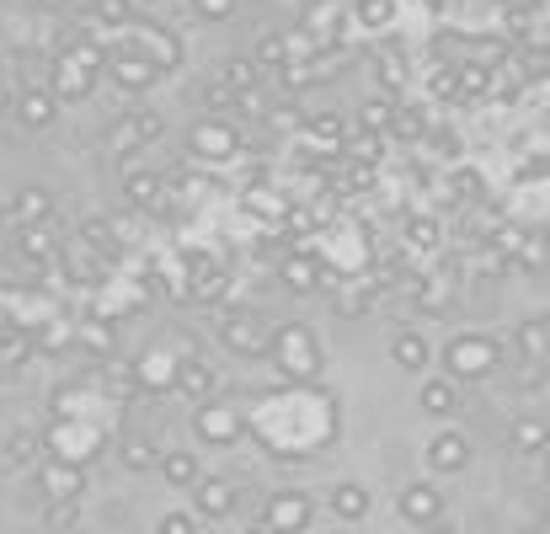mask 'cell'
<instances>
[{"label": "cell", "instance_id": "obj_1", "mask_svg": "<svg viewBox=\"0 0 550 534\" xmlns=\"http://www.w3.org/2000/svg\"><path fill=\"white\" fill-rule=\"evenodd\" d=\"M219 342H225L235 358H262L273 348V326H267L257 310H230V316H219Z\"/></svg>", "mask_w": 550, "mask_h": 534}, {"label": "cell", "instance_id": "obj_29", "mask_svg": "<svg viewBox=\"0 0 550 534\" xmlns=\"http://www.w3.org/2000/svg\"><path fill=\"white\" fill-rule=\"evenodd\" d=\"M38 449H43V438L33 433V428H17V433H6V465H17V470H27V465H38Z\"/></svg>", "mask_w": 550, "mask_h": 534}, {"label": "cell", "instance_id": "obj_40", "mask_svg": "<svg viewBox=\"0 0 550 534\" xmlns=\"http://www.w3.org/2000/svg\"><path fill=\"white\" fill-rule=\"evenodd\" d=\"M107 145H113L118 155H129V150H139V139H134V123H129V113H123V118H113V123H107Z\"/></svg>", "mask_w": 550, "mask_h": 534}, {"label": "cell", "instance_id": "obj_32", "mask_svg": "<svg viewBox=\"0 0 550 534\" xmlns=\"http://www.w3.org/2000/svg\"><path fill=\"white\" fill-rule=\"evenodd\" d=\"M486 86H492L486 65H465V70H454V97H449V102H476Z\"/></svg>", "mask_w": 550, "mask_h": 534}, {"label": "cell", "instance_id": "obj_12", "mask_svg": "<svg viewBox=\"0 0 550 534\" xmlns=\"http://www.w3.org/2000/svg\"><path fill=\"white\" fill-rule=\"evenodd\" d=\"M193 428H198V438H209V444H235V438H241V417H235L230 406H219V401H203Z\"/></svg>", "mask_w": 550, "mask_h": 534}, {"label": "cell", "instance_id": "obj_50", "mask_svg": "<svg viewBox=\"0 0 550 534\" xmlns=\"http://www.w3.org/2000/svg\"><path fill=\"white\" fill-rule=\"evenodd\" d=\"M422 534H465V529H460V524H449V518H438V524H428Z\"/></svg>", "mask_w": 550, "mask_h": 534}, {"label": "cell", "instance_id": "obj_24", "mask_svg": "<svg viewBox=\"0 0 550 534\" xmlns=\"http://www.w3.org/2000/svg\"><path fill=\"white\" fill-rule=\"evenodd\" d=\"M289 54H294V43L284 33H262L251 43V65L257 70H289Z\"/></svg>", "mask_w": 550, "mask_h": 534}, {"label": "cell", "instance_id": "obj_38", "mask_svg": "<svg viewBox=\"0 0 550 534\" xmlns=\"http://www.w3.org/2000/svg\"><path fill=\"white\" fill-rule=\"evenodd\" d=\"M374 75L385 81V97H390V91L406 86V59L401 54H380V59H374Z\"/></svg>", "mask_w": 550, "mask_h": 534}, {"label": "cell", "instance_id": "obj_7", "mask_svg": "<svg viewBox=\"0 0 550 534\" xmlns=\"http://www.w3.org/2000/svg\"><path fill=\"white\" fill-rule=\"evenodd\" d=\"M257 524L278 529V534H305L310 529V497L305 492H273Z\"/></svg>", "mask_w": 550, "mask_h": 534}, {"label": "cell", "instance_id": "obj_15", "mask_svg": "<svg viewBox=\"0 0 550 534\" xmlns=\"http://www.w3.org/2000/svg\"><path fill=\"white\" fill-rule=\"evenodd\" d=\"M417 406L428 417H454L465 406V396H460V385L454 380H444V374H433V380H422V390H417Z\"/></svg>", "mask_w": 550, "mask_h": 534}, {"label": "cell", "instance_id": "obj_13", "mask_svg": "<svg viewBox=\"0 0 550 534\" xmlns=\"http://www.w3.org/2000/svg\"><path fill=\"white\" fill-rule=\"evenodd\" d=\"M17 225H49L54 219V193L43 182H22V193H17V203L6 209Z\"/></svg>", "mask_w": 550, "mask_h": 534}, {"label": "cell", "instance_id": "obj_49", "mask_svg": "<svg viewBox=\"0 0 550 534\" xmlns=\"http://www.w3.org/2000/svg\"><path fill=\"white\" fill-rule=\"evenodd\" d=\"M86 342L97 353H113V332H107V326H86Z\"/></svg>", "mask_w": 550, "mask_h": 534}, {"label": "cell", "instance_id": "obj_52", "mask_svg": "<svg viewBox=\"0 0 550 534\" xmlns=\"http://www.w3.org/2000/svg\"><path fill=\"white\" fill-rule=\"evenodd\" d=\"M6 219H11V214H6V203H0V225H6Z\"/></svg>", "mask_w": 550, "mask_h": 534}, {"label": "cell", "instance_id": "obj_35", "mask_svg": "<svg viewBox=\"0 0 550 534\" xmlns=\"http://www.w3.org/2000/svg\"><path fill=\"white\" fill-rule=\"evenodd\" d=\"M348 155H353V166H369V171H374V161H385V139L358 129V134H353V145H348Z\"/></svg>", "mask_w": 550, "mask_h": 534}, {"label": "cell", "instance_id": "obj_42", "mask_svg": "<svg viewBox=\"0 0 550 534\" xmlns=\"http://www.w3.org/2000/svg\"><path fill=\"white\" fill-rule=\"evenodd\" d=\"M310 129H316L326 145H342V134H348V123H342V113H316L310 118Z\"/></svg>", "mask_w": 550, "mask_h": 534}, {"label": "cell", "instance_id": "obj_4", "mask_svg": "<svg viewBox=\"0 0 550 534\" xmlns=\"http://www.w3.org/2000/svg\"><path fill=\"white\" fill-rule=\"evenodd\" d=\"M278 364H284V374H300V380H310V374L321 369V353H316V337L305 332V326H289V332H273V348Z\"/></svg>", "mask_w": 550, "mask_h": 534}, {"label": "cell", "instance_id": "obj_27", "mask_svg": "<svg viewBox=\"0 0 550 534\" xmlns=\"http://www.w3.org/2000/svg\"><path fill=\"white\" fill-rule=\"evenodd\" d=\"M123 470H155V460H161V449H155L150 433H123Z\"/></svg>", "mask_w": 550, "mask_h": 534}, {"label": "cell", "instance_id": "obj_14", "mask_svg": "<svg viewBox=\"0 0 550 534\" xmlns=\"http://www.w3.org/2000/svg\"><path fill=\"white\" fill-rule=\"evenodd\" d=\"M513 348H518V358H524L529 369H540L545 353H550V321H545V316L518 321V326H513Z\"/></svg>", "mask_w": 550, "mask_h": 534}, {"label": "cell", "instance_id": "obj_39", "mask_svg": "<svg viewBox=\"0 0 550 534\" xmlns=\"http://www.w3.org/2000/svg\"><path fill=\"white\" fill-rule=\"evenodd\" d=\"M235 6H241V0H187V11L203 17V22H230Z\"/></svg>", "mask_w": 550, "mask_h": 534}, {"label": "cell", "instance_id": "obj_11", "mask_svg": "<svg viewBox=\"0 0 550 534\" xmlns=\"http://www.w3.org/2000/svg\"><path fill=\"white\" fill-rule=\"evenodd\" d=\"M11 107H17V123L22 129H54V118H59V102L49 97L43 86H22L17 97H11Z\"/></svg>", "mask_w": 550, "mask_h": 534}, {"label": "cell", "instance_id": "obj_23", "mask_svg": "<svg viewBox=\"0 0 550 534\" xmlns=\"http://www.w3.org/2000/svg\"><path fill=\"white\" fill-rule=\"evenodd\" d=\"M235 150H241V145H235V134H230V123H198V129H193V155H214V161H219V155H235Z\"/></svg>", "mask_w": 550, "mask_h": 534}, {"label": "cell", "instance_id": "obj_53", "mask_svg": "<svg viewBox=\"0 0 550 534\" xmlns=\"http://www.w3.org/2000/svg\"><path fill=\"white\" fill-rule=\"evenodd\" d=\"M134 6H139V0H134Z\"/></svg>", "mask_w": 550, "mask_h": 534}, {"label": "cell", "instance_id": "obj_17", "mask_svg": "<svg viewBox=\"0 0 550 534\" xmlns=\"http://www.w3.org/2000/svg\"><path fill=\"white\" fill-rule=\"evenodd\" d=\"M390 364L406 369V374H422V369L433 364L428 337H422V332H396V337H390Z\"/></svg>", "mask_w": 550, "mask_h": 534}, {"label": "cell", "instance_id": "obj_41", "mask_svg": "<svg viewBox=\"0 0 550 534\" xmlns=\"http://www.w3.org/2000/svg\"><path fill=\"white\" fill-rule=\"evenodd\" d=\"M396 17V0H358V22L364 27H385Z\"/></svg>", "mask_w": 550, "mask_h": 534}, {"label": "cell", "instance_id": "obj_28", "mask_svg": "<svg viewBox=\"0 0 550 534\" xmlns=\"http://www.w3.org/2000/svg\"><path fill=\"white\" fill-rule=\"evenodd\" d=\"M545 438H550V433H545L540 417H518L513 428H508V449H513V454H540Z\"/></svg>", "mask_w": 550, "mask_h": 534}, {"label": "cell", "instance_id": "obj_10", "mask_svg": "<svg viewBox=\"0 0 550 534\" xmlns=\"http://www.w3.org/2000/svg\"><path fill=\"white\" fill-rule=\"evenodd\" d=\"M422 454H428V470H438V476H460V470L470 465V438L444 428V433L428 438V449H422Z\"/></svg>", "mask_w": 550, "mask_h": 534}, {"label": "cell", "instance_id": "obj_18", "mask_svg": "<svg viewBox=\"0 0 550 534\" xmlns=\"http://www.w3.org/2000/svg\"><path fill=\"white\" fill-rule=\"evenodd\" d=\"M326 502H332L337 524H364L369 518V486H358V481H337Z\"/></svg>", "mask_w": 550, "mask_h": 534}, {"label": "cell", "instance_id": "obj_31", "mask_svg": "<svg viewBox=\"0 0 550 534\" xmlns=\"http://www.w3.org/2000/svg\"><path fill=\"white\" fill-rule=\"evenodd\" d=\"M91 11H97V22H107V27H123V33H129V27L145 17V11L134 6V0H91Z\"/></svg>", "mask_w": 550, "mask_h": 534}, {"label": "cell", "instance_id": "obj_33", "mask_svg": "<svg viewBox=\"0 0 550 534\" xmlns=\"http://www.w3.org/2000/svg\"><path fill=\"white\" fill-rule=\"evenodd\" d=\"M390 113H396V97H369L364 107H358V123H364V134H380L385 139Z\"/></svg>", "mask_w": 550, "mask_h": 534}, {"label": "cell", "instance_id": "obj_20", "mask_svg": "<svg viewBox=\"0 0 550 534\" xmlns=\"http://www.w3.org/2000/svg\"><path fill=\"white\" fill-rule=\"evenodd\" d=\"M385 139H406V145L428 139V107H417V102H396V113H390Z\"/></svg>", "mask_w": 550, "mask_h": 534}, {"label": "cell", "instance_id": "obj_22", "mask_svg": "<svg viewBox=\"0 0 550 534\" xmlns=\"http://www.w3.org/2000/svg\"><path fill=\"white\" fill-rule=\"evenodd\" d=\"M43 492H49V502H81L86 476L75 465H49L43 470Z\"/></svg>", "mask_w": 550, "mask_h": 534}, {"label": "cell", "instance_id": "obj_21", "mask_svg": "<svg viewBox=\"0 0 550 534\" xmlns=\"http://www.w3.org/2000/svg\"><path fill=\"white\" fill-rule=\"evenodd\" d=\"M214 385H219V374L203 364V358H187V364L177 369V390H182L187 401H198V406L214 396Z\"/></svg>", "mask_w": 550, "mask_h": 534}, {"label": "cell", "instance_id": "obj_45", "mask_svg": "<svg viewBox=\"0 0 550 534\" xmlns=\"http://www.w3.org/2000/svg\"><path fill=\"white\" fill-rule=\"evenodd\" d=\"M337 187H342V193H369V187H374V171H369V166H348Z\"/></svg>", "mask_w": 550, "mask_h": 534}, {"label": "cell", "instance_id": "obj_25", "mask_svg": "<svg viewBox=\"0 0 550 534\" xmlns=\"http://www.w3.org/2000/svg\"><path fill=\"white\" fill-rule=\"evenodd\" d=\"M17 251H22V257H33V262H54L59 241H54L49 225H22L17 230Z\"/></svg>", "mask_w": 550, "mask_h": 534}, {"label": "cell", "instance_id": "obj_36", "mask_svg": "<svg viewBox=\"0 0 550 534\" xmlns=\"http://www.w3.org/2000/svg\"><path fill=\"white\" fill-rule=\"evenodd\" d=\"M278 278H284V284L289 289H321V273H316V262H310V257H300V262H284V273H278Z\"/></svg>", "mask_w": 550, "mask_h": 534}, {"label": "cell", "instance_id": "obj_16", "mask_svg": "<svg viewBox=\"0 0 550 534\" xmlns=\"http://www.w3.org/2000/svg\"><path fill=\"white\" fill-rule=\"evenodd\" d=\"M123 198L134 203V209H166V177L161 171H129V177H123Z\"/></svg>", "mask_w": 550, "mask_h": 534}, {"label": "cell", "instance_id": "obj_47", "mask_svg": "<svg viewBox=\"0 0 550 534\" xmlns=\"http://www.w3.org/2000/svg\"><path fill=\"white\" fill-rule=\"evenodd\" d=\"M75 513H81L75 502H49V529H70V524H75Z\"/></svg>", "mask_w": 550, "mask_h": 534}, {"label": "cell", "instance_id": "obj_48", "mask_svg": "<svg viewBox=\"0 0 550 534\" xmlns=\"http://www.w3.org/2000/svg\"><path fill=\"white\" fill-rule=\"evenodd\" d=\"M454 198H481V177H476V171H454Z\"/></svg>", "mask_w": 550, "mask_h": 534}, {"label": "cell", "instance_id": "obj_2", "mask_svg": "<svg viewBox=\"0 0 550 534\" xmlns=\"http://www.w3.org/2000/svg\"><path fill=\"white\" fill-rule=\"evenodd\" d=\"M502 364V353H497V342H486V337H454L449 342V374L444 380H486V374H497Z\"/></svg>", "mask_w": 550, "mask_h": 534}, {"label": "cell", "instance_id": "obj_8", "mask_svg": "<svg viewBox=\"0 0 550 534\" xmlns=\"http://www.w3.org/2000/svg\"><path fill=\"white\" fill-rule=\"evenodd\" d=\"M396 508H401L406 524L428 529V524H438V518H444V492H438L433 481H406L401 497H396Z\"/></svg>", "mask_w": 550, "mask_h": 534}, {"label": "cell", "instance_id": "obj_37", "mask_svg": "<svg viewBox=\"0 0 550 534\" xmlns=\"http://www.w3.org/2000/svg\"><path fill=\"white\" fill-rule=\"evenodd\" d=\"M225 294V267H193V300H219Z\"/></svg>", "mask_w": 550, "mask_h": 534}, {"label": "cell", "instance_id": "obj_30", "mask_svg": "<svg viewBox=\"0 0 550 534\" xmlns=\"http://www.w3.org/2000/svg\"><path fill=\"white\" fill-rule=\"evenodd\" d=\"M193 97L209 107V113H235V91L219 81V75H203V81L193 86Z\"/></svg>", "mask_w": 550, "mask_h": 534}, {"label": "cell", "instance_id": "obj_9", "mask_svg": "<svg viewBox=\"0 0 550 534\" xmlns=\"http://www.w3.org/2000/svg\"><path fill=\"white\" fill-rule=\"evenodd\" d=\"M102 70H107V81L123 86V91H145V86H155V75H161L139 49H113V54H102Z\"/></svg>", "mask_w": 550, "mask_h": 534}, {"label": "cell", "instance_id": "obj_51", "mask_svg": "<svg viewBox=\"0 0 550 534\" xmlns=\"http://www.w3.org/2000/svg\"><path fill=\"white\" fill-rule=\"evenodd\" d=\"M6 102H11V91H6V86H0V107H6Z\"/></svg>", "mask_w": 550, "mask_h": 534}, {"label": "cell", "instance_id": "obj_6", "mask_svg": "<svg viewBox=\"0 0 550 534\" xmlns=\"http://www.w3.org/2000/svg\"><path fill=\"white\" fill-rule=\"evenodd\" d=\"M235 508H241L235 481H225V476H198V481H193V518H209V524H219V518H230Z\"/></svg>", "mask_w": 550, "mask_h": 534}, {"label": "cell", "instance_id": "obj_5", "mask_svg": "<svg viewBox=\"0 0 550 534\" xmlns=\"http://www.w3.org/2000/svg\"><path fill=\"white\" fill-rule=\"evenodd\" d=\"M91 81H97V75H91V65H81V59L65 49V54H54L49 86H43V91H49L54 102H86V97H91Z\"/></svg>", "mask_w": 550, "mask_h": 534}, {"label": "cell", "instance_id": "obj_44", "mask_svg": "<svg viewBox=\"0 0 550 534\" xmlns=\"http://www.w3.org/2000/svg\"><path fill=\"white\" fill-rule=\"evenodd\" d=\"M438 235H444L438 219H412V225H406V241L412 246H438Z\"/></svg>", "mask_w": 550, "mask_h": 534}, {"label": "cell", "instance_id": "obj_26", "mask_svg": "<svg viewBox=\"0 0 550 534\" xmlns=\"http://www.w3.org/2000/svg\"><path fill=\"white\" fill-rule=\"evenodd\" d=\"M214 75L235 91V97H246V91H262V70L251 65V59H225V65H219Z\"/></svg>", "mask_w": 550, "mask_h": 534}, {"label": "cell", "instance_id": "obj_19", "mask_svg": "<svg viewBox=\"0 0 550 534\" xmlns=\"http://www.w3.org/2000/svg\"><path fill=\"white\" fill-rule=\"evenodd\" d=\"M155 470L166 476V486H182V492H193V481L203 476L193 449H161V460H155Z\"/></svg>", "mask_w": 550, "mask_h": 534}, {"label": "cell", "instance_id": "obj_3", "mask_svg": "<svg viewBox=\"0 0 550 534\" xmlns=\"http://www.w3.org/2000/svg\"><path fill=\"white\" fill-rule=\"evenodd\" d=\"M129 38H134V49L145 54L155 70H177V65H182V38L171 33L166 22H155V17H139V22L129 27Z\"/></svg>", "mask_w": 550, "mask_h": 534}, {"label": "cell", "instance_id": "obj_43", "mask_svg": "<svg viewBox=\"0 0 550 534\" xmlns=\"http://www.w3.org/2000/svg\"><path fill=\"white\" fill-rule=\"evenodd\" d=\"M342 289V284H337ZM337 310H342V316H348V321H358V316H369V289H342V300H337Z\"/></svg>", "mask_w": 550, "mask_h": 534}, {"label": "cell", "instance_id": "obj_34", "mask_svg": "<svg viewBox=\"0 0 550 534\" xmlns=\"http://www.w3.org/2000/svg\"><path fill=\"white\" fill-rule=\"evenodd\" d=\"M129 123H134V139H139V145H161V139H166V118L150 113V107L129 113Z\"/></svg>", "mask_w": 550, "mask_h": 534}, {"label": "cell", "instance_id": "obj_46", "mask_svg": "<svg viewBox=\"0 0 550 534\" xmlns=\"http://www.w3.org/2000/svg\"><path fill=\"white\" fill-rule=\"evenodd\" d=\"M155 534H198V518L193 513H166L161 524H155Z\"/></svg>", "mask_w": 550, "mask_h": 534}]
</instances>
